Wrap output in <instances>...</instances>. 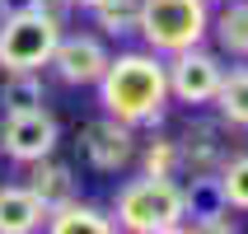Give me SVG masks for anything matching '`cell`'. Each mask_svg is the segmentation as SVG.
Masks as SVG:
<instances>
[{
	"label": "cell",
	"mask_w": 248,
	"mask_h": 234,
	"mask_svg": "<svg viewBox=\"0 0 248 234\" xmlns=\"http://www.w3.org/2000/svg\"><path fill=\"white\" fill-rule=\"evenodd\" d=\"M98 94H103V108H108V117H117V122L126 126H150L164 117V98H169V75L164 66L155 61V56L145 52H126L103 66V75H98Z\"/></svg>",
	"instance_id": "obj_1"
},
{
	"label": "cell",
	"mask_w": 248,
	"mask_h": 234,
	"mask_svg": "<svg viewBox=\"0 0 248 234\" xmlns=\"http://www.w3.org/2000/svg\"><path fill=\"white\" fill-rule=\"evenodd\" d=\"M187 211H183V187L173 178H159V173H145V178L126 183L117 192V225L136 234H173L183 230Z\"/></svg>",
	"instance_id": "obj_2"
},
{
	"label": "cell",
	"mask_w": 248,
	"mask_h": 234,
	"mask_svg": "<svg viewBox=\"0 0 248 234\" xmlns=\"http://www.w3.org/2000/svg\"><path fill=\"white\" fill-rule=\"evenodd\" d=\"M136 28L145 33L155 52H183V47H197L202 33L211 28L206 0H140Z\"/></svg>",
	"instance_id": "obj_3"
},
{
	"label": "cell",
	"mask_w": 248,
	"mask_h": 234,
	"mask_svg": "<svg viewBox=\"0 0 248 234\" xmlns=\"http://www.w3.org/2000/svg\"><path fill=\"white\" fill-rule=\"evenodd\" d=\"M61 38V19L47 10H24L0 19V70H38L52 61V47Z\"/></svg>",
	"instance_id": "obj_4"
},
{
	"label": "cell",
	"mask_w": 248,
	"mask_h": 234,
	"mask_svg": "<svg viewBox=\"0 0 248 234\" xmlns=\"http://www.w3.org/2000/svg\"><path fill=\"white\" fill-rule=\"evenodd\" d=\"M0 150L19 159V164H33L42 155L56 150V117L47 108H28V112H10L5 126H0Z\"/></svg>",
	"instance_id": "obj_5"
},
{
	"label": "cell",
	"mask_w": 248,
	"mask_h": 234,
	"mask_svg": "<svg viewBox=\"0 0 248 234\" xmlns=\"http://www.w3.org/2000/svg\"><path fill=\"white\" fill-rule=\"evenodd\" d=\"M169 75V94L183 98V103H211L216 89H220V61L206 52H197V47H183L173 52V66H164Z\"/></svg>",
	"instance_id": "obj_6"
},
{
	"label": "cell",
	"mask_w": 248,
	"mask_h": 234,
	"mask_svg": "<svg viewBox=\"0 0 248 234\" xmlns=\"http://www.w3.org/2000/svg\"><path fill=\"white\" fill-rule=\"evenodd\" d=\"M84 155H89V164L103 169V173H117L122 164H131V155H136V145H131V126L117 122V117H98V122L84 126L80 136Z\"/></svg>",
	"instance_id": "obj_7"
},
{
	"label": "cell",
	"mask_w": 248,
	"mask_h": 234,
	"mask_svg": "<svg viewBox=\"0 0 248 234\" xmlns=\"http://www.w3.org/2000/svg\"><path fill=\"white\" fill-rule=\"evenodd\" d=\"M52 66L61 70L66 84H94L108 66V52L98 38H56L52 47Z\"/></svg>",
	"instance_id": "obj_8"
},
{
	"label": "cell",
	"mask_w": 248,
	"mask_h": 234,
	"mask_svg": "<svg viewBox=\"0 0 248 234\" xmlns=\"http://www.w3.org/2000/svg\"><path fill=\"white\" fill-rule=\"evenodd\" d=\"M225 164V145H220V131L211 122H192L187 136L178 140V169H192V173H216Z\"/></svg>",
	"instance_id": "obj_9"
},
{
	"label": "cell",
	"mask_w": 248,
	"mask_h": 234,
	"mask_svg": "<svg viewBox=\"0 0 248 234\" xmlns=\"http://www.w3.org/2000/svg\"><path fill=\"white\" fill-rule=\"evenodd\" d=\"M28 192H33L42 206L52 211V206H61V202H70V197H75V178H70V169H66V164H56L52 155H42V159H33Z\"/></svg>",
	"instance_id": "obj_10"
},
{
	"label": "cell",
	"mask_w": 248,
	"mask_h": 234,
	"mask_svg": "<svg viewBox=\"0 0 248 234\" xmlns=\"http://www.w3.org/2000/svg\"><path fill=\"white\" fill-rule=\"evenodd\" d=\"M47 206L28 187H0V234H28L38 230Z\"/></svg>",
	"instance_id": "obj_11"
},
{
	"label": "cell",
	"mask_w": 248,
	"mask_h": 234,
	"mask_svg": "<svg viewBox=\"0 0 248 234\" xmlns=\"http://www.w3.org/2000/svg\"><path fill=\"white\" fill-rule=\"evenodd\" d=\"M47 230H56V234H108L112 220L103 216V211L80 206V202L70 197V202H61V206L47 211Z\"/></svg>",
	"instance_id": "obj_12"
},
{
	"label": "cell",
	"mask_w": 248,
	"mask_h": 234,
	"mask_svg": "<svg viewBox=\"0 0 248 234\" xmlns=\"http://www.w3.org/2000/svg\"><path fill=\"white\" fill-rule=\"evenodd\" d=\"M183 211L192 216V225L230 211L225 206V192H220V178H216V173H192V183L183 187Z\"/></svg>",
	"instance_id": "obj_13"
},
{
	"label": "cell",
	"mask_w": 248,
	"mask_h": 234,
	"mask_svg": "<svg viewBox=\"0 0 248 234\" xmlns=\"http://www.w3.org/2000/svg\"><path fill=\"white\" fill-rule=\"evenodd\" d=\"M42 103H47V94H42L38 75H33V70H10V80H5V89H0V108H5V117H10V112L42 108Z\"/></svg>",
	"instance_id": "obj_14"
},
{
	"label": "cell",
	"mask_w": 248,
	"mask_h": 234,
	"mask_svg": "<svg viewBox=\"0 0 248 234\" xmlns=\"http://www.w3.org/2000/svg\"><path fill=\"white\" fill-rule=\"evenodd\" d=\"M216 38L225 52L248 56V0H225L220 19H216Z\"/></svg>",
	"instance_id": "obj_15"
},
{
	"label": "cell",
	"mask_w": 248,
	"mask_h": 234,
	"mask_svg": "<svg viewBox=\"0 0 248 234\" xmlns=\"http://www.w3.org/2000/svg\"><path fill=\"white\" fill-rule=\"evenodd\" d=\"M211 103H220V117L230 126H248V70L220 75V89H216Z\"/></svg>",
	"instance_id": "obj_16"
},
{
	"label": "cell",
	"mask_w": 248,
	"mask_h": 234,
	"mask_svg": "<svg viewBox=\"0 0 248 234\" xmlns=\"http://www.w3.org/2000/svg\"><path fill=\"white\" fill-rule=\"evenodd\" d=\"M216 178H220L225 206H239V211H248V155H239V159H225Z\"/></svg>",
	"instance_id": "obj_17"
},
{
	"label": "cell",
	"mask_w": 248,
	"mask_h": 234,
	"mask_svg": "<svg viewBox=\"0 0 248 234\" xmlns=\"http://www.w3.org/2000/svg\"><path fill=\"white\" fill-rule=\"evenodd\" d=\"M136 14H140V0H98L94 5V19L103 33H131Z\"/></svg>",
	"instance_id": "obj_18"
},
{
	"label": "cell",
	"mask_w": 248,
	"mask_h": 234,
	"mask_svg": "<svg viewBox=\"0 0 248 234\" xmlns=\"http://www.w3.org/2000/svg\"><path fill=\"white\" fill-rule=\"evenodd\" d=\"M145 169L159 173V178H173L178 173V140H155L145 150Z\"/></svg>",
	"instance_id": "obj_19"
},
{
	"label": "cell",
	"mask_w": 248,
	"mask_h": 234,
	"mask_svg": "<svg viewBox=\"0 0 248 234\" xmlns=\"http://www.w3.org/2000/svg\"><path fill=\"white\" fill-rule=\"evenodd\" d=\"M70 5H89V10H94V5H98V0H70Z\"/></svg>",
	"instance_id": "obj_20"
}]
</instances>
